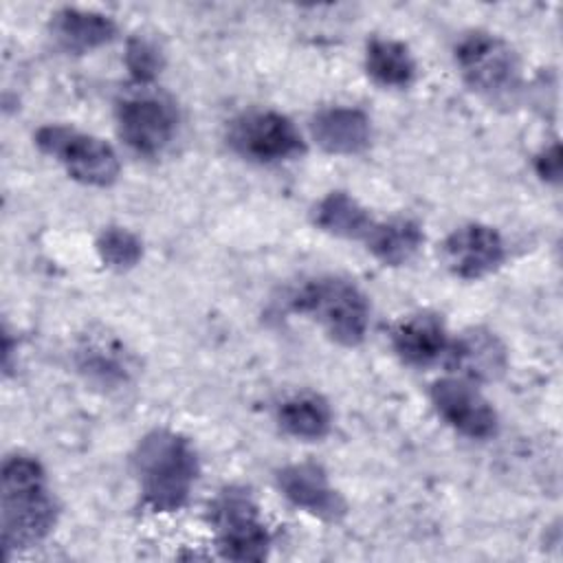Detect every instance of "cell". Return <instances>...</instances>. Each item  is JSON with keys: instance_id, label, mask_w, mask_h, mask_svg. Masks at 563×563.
<instances>
[{"instance_id": "6", "label": "cell", "mask_w": 563, "mask_h": 563, "mask_svg": "<svg viewBox=\"0 0 563 563\" xmlns=\"http://www.w3.org/2000/svg\"><path fill=\"white\" fill-rule=\"evenodd\" d=\"M455 62L464 81L479 95L499 99L519 84V59L512 46L486 31L464 35L455 46Z\"/></svg>"}, {"instance_id": "18", "label": "cell", "mask_w": 563, "mask_h": 563, "mask_svg": "<svg viewBox=\"0 0 563 563\" xmlns=\"http://www.w3.org/2000/svg\"><path fill=\"white\" fill-rule=\"evenodd\" d=\"M424 235L418 222L409 218H394L387 222H376L365 238L372 255L385 266L407 264L422 246Z\"/></svg>"}, {"instance_id": "2", "label": "cell", "mask_w": 563, "mask_h": 563, "mask_svg": "<svg viewBox=\"0 0 563 563\" xmlns=\"http://www.w3.org/2000/svg\"><path fill=\"white\" fill-rule=\"evenodd\" d=\"M145 504L156 512L183 508L198 477V457L187 438L169 429H154L132 455Z\"/></svg>"}, {"instance_id": "20", "label": "cell", "mask_w": 563, "mask_h": 563, "mask_svg": "<svg viewBox=\"0 0 563 563\" xmlns=\"http://www.w3.org/2000/svg\"><path fill=\"white\" fill-rule=\"evenodd\" d=\"M79 369L101 385L125 383L130 374L125 350L112 339H88L77 352Z\"/></svg>"}, {"instance_id": "12", "label": "cell", "mask_w": 563, "mask_h": 563, "mask_svg": "<svg viewBox=\"0 0 563 563\" xmlns=\"http://www.w3.org/2000/svg\"><path fill=\"white\" fill-rule=\"evenodd\" d=\"M310 134L328 154L350 156L363 152L372 141L369 117L358 108L332 106L314 114Z\"/></svg>"}, {"instance_id": "23", "label": "cell", "mask_w": 563, "mask_h": 563, "mask_svg": "<svg viewBox=\"0 0 563 563\" xmlns=\"http://www.w3.org/2000/svg\"><path fill=\"white\" fill-rule=\"evenodd\" d=\"M534 167H537V174L543 180L556 183L559 176H561V150H559V143H552L550 147H543L537 154V158H534Z\"/></svg>"}, {"instance_id": "4", "label": "cell", "mask_w": 563, "mask_h": 563, "mask_svg": "<svg viewBox=\"0 0 563 563\" xmlns=\"http://www.w3.org/2000/svg\"><path fill=\"white\" fill-rule=\"evenodd\" d=\"M35 145L53 156L70 178L90 187H108L119 176V156L103 139L68 125H44L35 134Z\"/></svg>"}, {"instance_id": "9", "label": "cell", "mask_w": 563, "mask_h": 563, "mask_svg": "<svg viewBox=\"0 0 563 563\" xmlns=\"http://www.w3.org/2000/svg\"><path fill=\"white\" fill-rule=\"evenodd\" d=\"M431 402L438 416L457 433L473 440H488L497 433V413L475 389L473 380L444 376L431 385Z\"/></svg>"}, {"instance_id": "19", "label": "cell", "mask_w": 563, "mask_h": 563, "mask_svg": "<svg viewBox=\"0 0 563 563\" xmlns=\"http://www.w3.org/2000/svg\"><path fill=\"white\" fill-rule=\"evenodd\" d=\"M365 68L374 81L389 88H405L416 77V62L398 40L374 37L365 51Z\"/></svg>"}, {"instance_id": "1", "label": "cell", "mask_w": 563, "mask_h": 563, "mask_svg": "<svg viewBox=\"0 0 563 563\" xmlns=\"http://www.w3.org/2000/svg\"><path fill=\"white\" fill-rule=\"evenodd\" d=\"M0 515L7 554L37 545L53 530L57 508L48 493L46 473L35 457L15 453L4 460Z\"/></svg>"}, {"instance_id": "13", "label": "cell", "mask_w": 563, "mask_h": 563, "mask_svg": "<svg viewBox=\"0 0 563 563\" xmlns=\"http://www.w3.org/2000/svg\"><path fill=\"white\" fill-rule=\"evenodd\" d=\"M394 352L409 365L424 367L446 358L451 339L444 323L429 312H418L400 319L391 330Z\"/></svg>"}, {"instance_id": "22", "label": "cell", "mask_w": 563, "mask_h": 563, "mask_svg": "<svg viewBox=\"0 0 563 563\" xmlns=\"http://www.w3.org/2000/svg\"><path fill=\"white\" fill-rule=\"evenodd\" d=\"M125 66L141 86L150 84L163 68V53L152 40L134 35L125 46Z\"/></svg>"}, {"instance_id": "7", "label": "cell", "mask_w": 563, "mask_h": 563, "mask_svg": "<svg viewBox=\"0 0 563 563\" xmlns=\"http://www.w3.org/2000/svg\"><path fill=\"white\" fill-rule=\"evenodd\" d=\"M117 128L130 150L143 156H156L176 136L178 110L167 95L141 88L119 101Z\"/></svg>"}, {"instance_id": "10", "label": "cell", "mask_w": 563, "mask_h": 563, "mask_svg": "<svg viewBox=\"0 0 563 563\" xmlns=\"http://www.w3.org/2000/svg\"><path fill=\"white\" fill-rule=\"evenodd\" d=\"M506 255L501 235L488 224H464L455 229L442 244L446 268L462 279H479L493 273Z\"/></svg>"}, {"instance_id": "3", "label": "cell", "mask_w": 563, "mask_h": 563, "mask_svg": "<svg viewBox=\"0 0 563 563\" xmlns=\"http://www.w3.org/2000/svg\"><path fill=\"white\" fill-rule=\"evenodd\" d=\"M295 310L312 317L341 345H358L369 325V303L356 284L343 277H317L295 295Z\"/></svg>"}, {"instance_id": "15", "label": "cell", "mask_w": 563, "mask_h": 563, "mask_svg": "<svg viewBox=\"0 0 563 563\" xmlns=\"http://www.w3.org/2000/svg\"><path fill=\"white\" fill-rule=\"evenodd\" d=\"M51 35L62 51L81 55L108 44L117 35V24L99 11L66 7L53 15Z\"/></svg>"}, {"instance_id": "17", "label": "cell", "mask_w": 563, "mask_h": 563, "mask_svg": "<svg viewBox=\"0 0 563 563\" xmlns=\"http://www.w3.org/2000/svg\"><path fill=\"white\" fill-rule=\"evenodd\" d=\"M314 224L336 238L365 240L376 222L356 198L345 191H330L314 207Z\"/></svg>"}, {"instance_id": "5", "label": "cell", "mask_w": 563, "mask_h": 563, "mask_svg": "<svg viewBox=\"0 0 563 563\" xmlns=\"http://www.w3.org/2000/svg\"><path fill=\"white\" fill-rule=\"evenodd\" d=\"M218 550L233 561H262L271 545V534L255 499L244 488H227L211 506Z\"/></svg>"}, {"instance_id": "14", "label": "cell", "mask_w": 563, "mask_h": 563, "mask_svg": "<svg viewBox=\"0 0 563 563\" xmlns=\"http://www.w3.org/2000/svg\"><path fill=\"white\" fill-rule=\"evenodd\" d=\"M446 363L466 380H495L506 369V347L493 332L475 328L451 341Z\"/></svg>"}, {"instance_id": "21", "label": "cell", "mask_w": 563, "mask_h": 563, "mask_svg": "<svg viewBox=\"0 0 563 563\" xmlns=\"http://www.w3.org/2000/svg\"><path fill=\"white\" fill-rule=\"evenodd\" d=\"M97 253L106 266L128 271L143 257V244L132 231L123 227H108L97 238Z\"/></svg>"}, {"instance_id": "16", "label": "cell", "mask_w": 563, "mask_h": 563, "mask_svg": "<svg viewBox=\"0 0 563 563\" xmlns=\"http://www.w3.org/2000/svg\"><path fill=\"white\" fill-rule=\"evenodd\" d=\"M277 422L292 438L319 440L332 427V409L323 396L301 391L279 402Z\"/></svg>"}, {"instance_id": "8", "label": "cell", "mask_w": 563, "mask_h": 563, "mask_svg": "<svg viewBox=\"0 0 563 563\" xmlns=\"http://www.w3.org/2000/svg\"><path fill=\"white\" fill-rule=\"evenodd\" d=\"M229 145L249 161L277 163L303 152V139L295 123L275 110H249L229 125Z\"/></svg>"}, {"instance_id": "11", "label": "cell", "mask_w": 563, "mask_h": 563, "mask_svg": "<svg viewBox=\"0 0 563 563\" xmlns=\"http://www.w3.org/2000/svg\"><path fill=\"white\" fill-rule=\"evenodd\" d=\"M277 486L290 504L319 519L336 521L345 515L343 497L330 486L325 471L314 462L284 466L277 473Z\"/></svg>"}]
</instances>
